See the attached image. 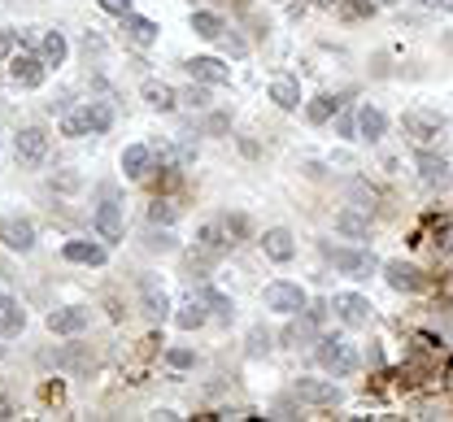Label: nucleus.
<instances>
[{"mask_svg": "<svg viewBox=\"0 0 453 422\" xmlns=\"http://www.w3.org/2000/svg\"><path fill=\"white\" fill-rule=\"evenodd\" d=\"M109 122H114V113H109L105 105H87V109H79V113H70V118L61 122V131H66L70 139H79V135H100V131H109Z\"/></svg>", "mask_w": 453, "mask_h": 422, "instance_id": "1", "label": "nucleus"}, {"mask_svg": "<svg viewBox=\"0 0 453 422\" xmlns=\"http://www.w3.org/2000/svg\"><path fill=\"white\" fill-rule=\"evenodd\" d=\"M318 361L332 370V375H354V370H358V357H354V349H349L344 340H322Z\"/></svg>", "mask_w": 453, "mask_h": 422, "instance_id": "2", "label": "nucleus"}, {"mask_svg": "<svg viewBox=\"0 0 453 422\" xmlns=\"http://www.w3.org/2000/svg\"><path fill=\"white\" fill-rule=\"evenodd\" d=\"M13 153H18V161H22V166H40V161H44V153H48V131H40V127L18 131Z\"/></svg>", "mask_w": 453, "mask_h": 422, "instance_id": "3", "label": "nucleus"}, {"mask_svg": "<svg viewBox=\"0 0 453 422\" xmlns=\"http://www.w3.org/2000/svg\"><path fill=\"white\" fill-rule=\"evenodd\" d=\"M440 127H445V118H440V113H427V109H410V113H406V135H410L414 144L436 139V135H440Z\"/></svg>", "mask_w": 453, "mask_h": 422, "instance_id": "4", "label": "nucleus"}, {"mask_svg": "<svg viewBox=\"0 0 453 422\" xmlns=\"http://www.w3.org/2000/svg\"><path fill=\"white\" fill-rule=\"evenodd\" d=\"M262 296H266V305H270V309H279V314H296V309H306V292H301L296 283H270Z\"/></svg>", "mask_w": 453, "mask_h": 422, "instance_id": "5", "label": "nucleus"}, {"mask_svg": "<svg viewBox=\"0 0 453 422\" xmlns=\"http://www.w3.org/2000/svg\"><path fill=\"white\" fill-rule=\"evenodd\" d=\"M0 240H5L9 248H18V253H31L35 248V227L27 218H5L0 222Z\"/></svg>", "mask_w": 453, "mask_h": 422, "instance_id": "6", "label": "nucleus"}, {"mask_svg": "<svg viewBox=\"0 0 453 422\" xmlns=\"http://www.w3.org/2000/svg\"><path fill=\"white\" fill-rule=\"evenodd\" d=\"M336 309H340V318L349 322V327H366V322H370V301H366V296H358V292L336 296Z\"/></svg>", "mask_w": 453, "mask_h": 422, "instance_id": "7", "label": "nucleus"}, {"mask_svg": "<svg viewBox=\"0 0 453 422\" xmlns=\"http://www.w3.org/2000/svg\"><path fill=\"white\" fill-rule=\"evenodd\" d=\"M87 327V309H57L48 314V331L53 335H79Z\"/></svg>", "mask_w": 453, "mask_h": 422, "instance_id": "8", "label": "nucleus"}, {"mask_svg": "<svg viewBox=\"0 0 453 422\" xmlns=\"http://www.w3.org/2000/svg\"><path fill=\"white\" fill-rule=\"evenodd\" d=\"M327 261H332L336 270H344V275H362V270H370V253H349V248H327Z\"/></svg>", "mask_w": 453, "mask_h": 422, "instance_id": "9", "label": "nucleus"}, {"mask_svg": "<svg viewBox=\"0 0 453 422\" xmlns=\"http://www.w3.org/2000/svg\"><path fill=\"white\" fill-rule=\"evenodd\" d=\"M9 74H13V83H22V87H40L44 83V66L35 57H13Z\"/></svg>", "mask_w": 453, "mask_h": 422, "instance_id": "10", "label": "nucleus"}, {"mask_svg": "<svg viewBox=\"0 0 453 422\" xmlns=\"http://www.w3.org/2000/svg\"><path fill=\"white\" fill-rule=\"evenodd\" d=\"M188 74H192V79H200V83H226V66L214 61V57H192V61H188Z\"/></svg>", "mask_w": 453, "mask_h": 422, "instance_id": "11", "label": "nucleus"}, {"mask_svg": "<svg viewBox=\"0 0 453 422\" xmlns=\"http://www.w3.org/2000/svg\"><path fill=\"white\" fill-rule=\"evenodd\" d=\"M96 231L105 235V240H122V209L114 201H105L96 209Z\"/></svg>", "mask_w": 453, "mask_h": 422, "instance_id": "12", "label": "nucleus"}, {"mask_svg": "<svg viewBox=\"0 0 453 422\" xmlns=\"http://www.w3.org/2000/svg\"><path fill=\"white\" fill-rule=\"evenodd\" d=\"M122 35H127L135 48H148V44L157 39V27L148 18H122Z\"/></svg>", "mask_w": 453, "mask_h": 422, "instance_id": "13", "label": "nucleus"}, {"mask_svg": "<svg viewBox=\"0 0 453 422\" xmlns=\"http://www.w3.org/2000/svg\"><path fill=\"white\" fill-rule=\"evenodd\" d=\"M262 248H266V257H274V261H288V257L296 253V244H292V235H288L284 227H274V231H266Z\"/></svg>", "mask_w": 453, "mask_h": 422, "instance_id": "14", "label": "nucleus"}, {"mask_svg": "<svg viewBox=\"0 0 453 422\" xmlns=\"http://www.w3.org/2000/svg\"><path fill=\"white\" fill-rule=\"evenodd\" d=\"M22 327H27V314L18 309V301L0 296V335H18Z\"/></svg>", "mask_w": 453, "mask_h": 422, "instance_id": "15", "label": "nucleus"}, {"mask_svg": "<svg viewBox=\"0 0 453 422\" xmlns=\"http://www.w3.org/2000/svg\"><path fill=\"white\" fill-rule=\"evenodd\" d=\"M296 396H301V401H314V405H332L336 401V387L332 383H318V379H301Z\"/></svg>", "mask_w": 453, "mask_h": 422, "instance_id": "16", "label": "nucleus"}, {"mask_svg": "<svg viewBox=\"0 0 453 422\" xmlns=\"http://www.w3.org/2000/svg\"><path fill=\"white\" fill-rule=\"evenodd\" d=\"M418 179H423V183H445V179H449V161L423 153V157H418Z\"/></svg>", "mask_w": 453, "mask_h": 422, "instance_id": "17", "label": "nucleus"}, {"mask_svg": "<svg viewBox=\"0 0 453 422\" xmlns=\"http://www.w3.org/2000/svg\"><path fill=\"white\" fill-rule=\"evenodd\" d=\"M270 101L279 105V109H296V105H301V87H296L292 79H274V83H270Z\"/></svg>", "mask_w": 453, "mask_h": 422, "instance_id": "18", "label": "nucleus"}, {"mask_svg": "<svg viewBox=\"0 0 453 422\" xmlns=\"http://www.w3.org/2000/svg\"><path fill=\"white\" fill-rule=\"evenodd\" d=\"M66 257H70V261L100 266V261H105V248H100V244H83V240H70V244H66Z\"/></svg>", "mask_w": 453, "mask_h": 422, "instance_id": "19", "label": "nucleus"}, {"mask_svg": "<svg viewBox=\"0 0 453 422\" xmlns=\"http://www.w3.org/2000/svg\"><path fill=\"white\" fill-rule=\"evenodd\" d=\"M144 166H148V148H144V144H131L127 153H122V175H127V179H140Z\"/></svg>", "mask_w": 453, "mask_h": 422, "instance_id": "20", "label": "nucleus"}, {"mask_svg": "<svg viewBox=\"0 0 453 422\" xmlns=\"http://www.w3.org/2000/svg\"><path fill=\"white\" fill-rule=\"evenodd\" d=\"M336 231H340V235H354V240H366L370 218H366V213H340V218H336Z\"/></svg>", "mask_w": 453, "mask_h": 422, "instance_id": "21", "label": "nucleus"}, {"mask_svg": "<svg viewBox=\"0 0 453 422\" xmlns=\"http://www.w3.org/2000/svg\"><path fill=\"white\" fill-rule=\"evenodd\" d=\"M144 101L153 105L157 113H170V109H174V92H170L166 83H144Z\"/></svg>", "mask_w": 453, "mask_h": 422, "instance_id": "22", "label": "nucleus"}, {"mask_svg": "<svg viewBox=\"0 0 453 422\" xmlns=\"http://www.w3.org/2000/svg\"><path fill=\"white\" fill-rule=\"evenodd\" d=\"M388 283H392L397 292H414V287H418L414 266H401V261H392V266H388Z\"/></svg>", "mask_w": 453, "mask_h": 422, "instance_id": "23", "label": "nucleus"}, {"mask_svg": "<svg viewBox=\"0 0 453 422\" xmlns=\"http://www.w3.org/2000/svg\"><path fill=\"white\" fill-rule=\"evenodd\" d=\"M384 127H388V122H384V113H380V109H362V113H358V131H362L366 139H380V135H384Z\"/></svg>", "mask_w": 453, "mask_h": 422, "instance_id": "24", "label": "nucleus"}, {"mask_svg": "<svg viewBox=\"0 0 453 422\" xmlns=\"http://www.w3.org/2000/svg\"><path fill=\"white\" fill-rule=\"evenodd\" d=\"M40 53H44V66H61V61H66V39H61L57 31H53V35H44Z\"/></svg>", "mask_w": 453, "mask_h": 422, "instance_id": "25", "label": "nucleus"}, {"mask_svg": "<svg viewBox=\"0 0 453 422\" xmlns=\"http://www.w3.org/2000/svg\"><path fill=\"white\" fill-rule=\"evenodd\" d=\"M192 31L205 35V39H218V35H222V22H218L214 13H192Z\"/></svg>", "mask_w": 453, "mask_h": 422, "instance_id": "26", "label": "nucleus"}, {"mask_svg": "<svg viewBox=\"0 0 453 422\" xmlns=\"http://www.w3.org/2000/svg\"><path fill=\"white\" fill-rule=\"evenodd\" d=\"M144 309H148V318H166V292H157V287H148L144 283Z\"/></svg>", "mask_w": 453, "mask_h": 422, "instance_id": "27", "label": "nucleus"}, {"mask_svg": "<svg viewBox=\"0 0 453 422\" xmlns=\"http://www.w3.org/2000/svg\"><path fill=\"white\" fill-rule=\"evenodd\" d=\"M332 109H336L332 96H318V101L310 105V122H327V118H332Z\"/></svg>", "mask_w": 453, "mask_h": 422, "instance_id": "28", "label": "nucleus"}, {"mask_svg": "<svg viewBox=\"0 0 453 422\" xmlns=\"http://www.w3.org/2000/svg\"><path fill=\"white\" fill-rule=\"evenodd\" d=\"M200 322H205V309H200V305H188V309L179 314V327H183V331H192V327H200Z\"/></svg>", "mask_w": 453, "mask_h": 422, "instance_id": "29", "label": "nucleus"}, {"mask_svg": "<svg viewBox=\"0 0 453 422\" xmlns=\"http://www.w3.org/2000/svg\"><path fill=\"white\" fill-rule=\"evenodd\" d=\"M210 309H214L218 318H226V322H231V296H218V292H210Z\"/></svg>", "mask_w": 453, "mask_h": 422, "instance_id": "30", "label": "nucleus"}, {"mask_svg": "<svg viewBox=\"0 0 453 422\" xmlns=\"http://www.w3.org/2000/svg\"><path fill=\"white\" fill-rule=\"evenodd\" d=\"M100 9H105V13H122V18H127V13H131V0H100Z\"/></svg>", "mask_w": 453, "mask_h": 422, "instance_id": "31", "label": "nucleus"}, {"mask_svg": "<svg viewBox=\"0 0 453 422\" xmlns=\"http://www.w3.org/2000/svg\"><path fill=\"white\" fill-rule=\"evenodd\" d=\"M170 366H174V370H188V366H192V353H188V349H170Z\"/></svg>", "mask_w": 453, "mask_h": 422, "instance_id": "32", "label": "nucleus"}, {"mask_svg": "<svg viewBox=\"0 0 453 422\" xmlns=\"http://www.w3.org/2000/svg\"><path fill=\"white\" fill-rule=\"evenodd\" d=\"M183 101H188L192 109H205V105H210V96L200 92V87H192V92H183Z\"/></svg>", "mask_w": 453, "mask_h": 422, "instance_id": "33", "label": "nucleus"}, {"mask_svg": "<svg viewBox=\"0 0 453 422\" xmlns=\"http://www.w3.org/2000/svg\"><path fill=\"white\" fill-rule=\"evenodd\" d=\"M148 222H174V209L170 205H153L148 209Z\"/></svg>", "mask_w": 453, "mask_h": 422, "instance_id": "34", "label": "nucleus"}, {"mask_svg": "<svg viewBox=\"0 0 453 422\" xmlns=\"http://www.w3.org/2000/svg\"><path fill=\"white\" fill-rule=\"evenodd\" d=\"M248 353H266V331H253V335H248Z\"/></svg>", "mask_w": 453, "mask_h": 422, "instance_id": "35", "label": "nucleus"}, {"mask_svg": "<svg viewBox=\"0 0 453 422\" xmlns=\"http://www.w3.org/2000/svg\"><path fill=\"white\" fill-rule=\"evenodd\" d=\"M427 5H436V9H445V13H453V0H427Z\"/></svg>", "mask_w": 453, "mask_h": 422, "instance_id": "36", "label": "nucleus"}, {"mask_svg": "<svg viewBox=\"0 0 453 422\" xmlns=\"http://www.w3.org/2000/svg\"><path fill=\"white\" fill-rule=\"evenodd\" d=\"M0 418H9V401H5V396H0Z\"/></svg>", "mask_w": 453, "mask_h": 422, "instance_id": "37", "label": "nucleus"}, {"mask_svg": "<svg viewBox=\"0 0 453 422\" xmlns=\"http://www.w3.org/2000/svg\"><path fill=\"white\" fill-rule=\"evenodd\" d=\"M314 5H332V0H314Z\"/></svg>", "mask_w": 453, "mask_h": 422, "instance_id": "38", "label": "nucleus"}, {"mask_svg": "<svg viewBox=\"0 0 453 422\" xmlns=\"http://www.w3.org/2000/svg\"><path fill=\"white\" fill-rule=\"evenodd\" d=\"M380 5H397V0H380Z\"/></svg>", "mask_w": 453, "mask_h": 422, "instance_id": "39", "label": "nucleus"}, {"mask_svg": "<svg viewBox=\"0 0 453 422\" xmlns=\"http://www.w3.org/2000/svg\"><path fill=\"white\" fill-rule=\"evenodd\" d=\"M0 279H5V266H0Z\"/></svg>", "mask_w": 453, "mask_h": 422, "instance_id": "40", "label": "nucleus"}]
</instances>
